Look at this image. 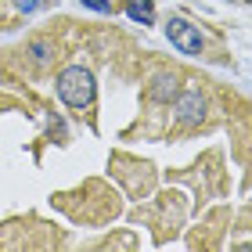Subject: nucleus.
I'll use <instances>...</instances> for the list:
<instances>
[{
    "instance_id": "1",
    "label": "nucleus",
    "mask_w": 252,
    "mask_h": 252,
    "mask_svg": "<svg viewBox=\"0 0 252 252\" xmlns=\"http://www.w3.org/2000/svg\"><path fill=\"white\" fill-rule=\"evenodd\" d=\"M58 97L68 108H87L94 101V76L83 65H68L58 76Z\"/></svg>"
},
{
    "instance_id": "2",
    "label": "nucleus",
    "mask_w": 252,
    "mask_h": 252,
    "mask_svg": "<svg viewBox=\"0 0 252 252\" xmlns=\"http://www.w3.org/2000/svg\"><path fill=\"white\" fill-rule=\"evenodd\" d=\"M166 32H169V43H173L180 54H198L202 51V32H198V26H191V22L169 18Z\"/></svg>"
},
{
    "instance_id": "3",
    "label": "nucleus",
    "mask_w": 252,
    "mask_h": 252,
    "mask_svg": "<svg viewBox=\"0 0 252 252\" xmlns=\"http://www.w3.org/2000/svg\"><path fill=\"white\" fill-rule=\"evenodd\" d=\"M173 101H177V119L184 123V126L202 123V116H205V101H202L198 90H184V94H177Z\"/></svg>"
},
{
    "instance_id": "4",
    "label": "nucleus",
    "mask_w": 252,
    "mask_h": 252,
    "mask_svg": "<svg viewBox=\"0 0 252 252\" xmlns=\"http://www.w3.org/2000/svg\"><path fill=\"white\" fill-rule=\"evenodd\" d=\"M155 101H173L177 94H180V87H177V76H155V83H152V90H148Z\"/></svg>"
},
{
    "instance_id": "5",
    "label": "nucleus",
    "mask_w": 252,
    "mask_h": 252,
    "mask_svg": "<svg viewBox=\"0 0 252 252\" xmlns=\"http://www.w3.org/2000/svg\"><path fill=\"white\" fill-rule=\"evenodd\" d=\"M126 15H130L133 22H141V26H152L155 22V7H152V0H126Z\"/></svg>"
},
{
    "instance_id": "6",
    "label": "nucleus",
    "mask_w": 252,
    "mask_h": 252,
    "mask_svg": "<svg viewBox=\"0 0 252 252\" xmlns=\"http://www.w3.org/2000/svg\"><path fill=\"white\" fill-rule=\"evenodd\" d=\"M32 58H36L40 65H47V62H51V43L36 40V43H32Z\"/></svg>"
},
{
    "instance_id": "7",
    "label": "nucleus",
    "mask_w": 252,
    "mask_h": 252,
    "mask_svg": "<svg viewBox=\"0 0 252 252\" xmlns=\"http://www.w3.org/2000/svg\"><path fill=\"white\" fill-rule=\"evenodd\" d=\"M83 4H87V7H94V11H101V15H108V11H112L108 0H83Z\"/></svg>"
},
{
    "instance_id": "8",
    "label": "nucleus",
    "mask_w": 252,
    "mask_h": 252,
    "mask_svg": "<svg viewBox=\"0 0 252 252\" xmlns=\"http://www.w3.org/2000/svg\"><path fill=\"white\" fill-rule=\"evenodd\" d=\"M15 4H18L22 11H36V7H40V0H15Z\"/></svg>"
},
{
    "instance_id": "9",
    "label": "nucleus",
    "mask_w": 252,
    "mask_h": 252,
    "mask_svg": "<svg viewBox=\"0 0 252 252\" xmlns=\"http://www.w3.org/2000/svg\"><path fill=\"white\" fill-rule=\"evenodd\" d=\"M245 4H249V0H245Z\"/></svg>"
}]
</instances>
